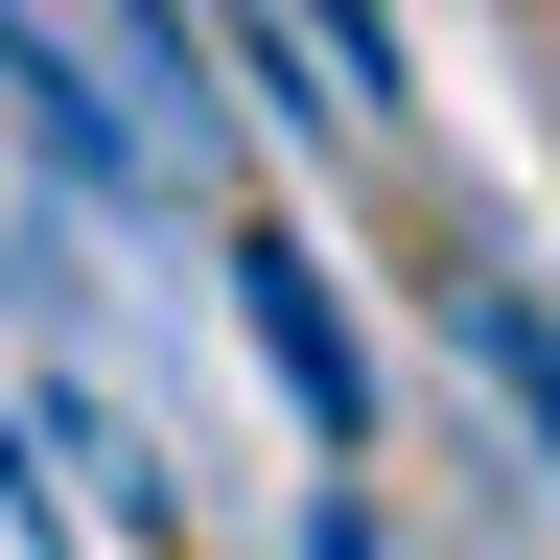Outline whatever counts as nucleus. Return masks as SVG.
Listing matches in <instances>:
<instances>
[{"label": "nucleus", "mask_w": 560, "mask_h": 560, "mask_svg": "<svg viewBox=\"0 0 560 560\" xmlns=\"http://www.w3.org/2000/svg\"><path fill=\"white\" fill-rule=\"evenodd\" d=\"M257 24L327 70V117H397V0H257Z\"/></svg>", "instance_id": "nucleus-2"}, {"label": "nucleus", "mask_w": 560, "mask_h": 560, "mask_svg": "<svg viewBox=\"0 0 560 560\" xmlns=\"http://www.w3.org/2000/svg\"><path fill=\"white\" fill-rule=\"evenodd\" d=\"M0 514H47V490H24V444H0Z\"/></svg>", "instance_id": "nucleus-5"}, {"label": "nucleus", "mask_w": 560, "mask_h": 560, "mask_svg": "<svg viewBox=\"0 0 560 560\" xmlns=\"http://www.w3.org/2000/svg\"><path fill=\"white\" fill-rule=\"evenodd\" d=\"M467 350H490V397H514V420H537V444H560V327L514 304V280H467Z\"/></svg>", "instance_id": "nucleus-3"}, {"label": "nucleus", "mask_w": 560, "mask_h": 560, "mask_svg": "<svg viewBox=\"0 0 560 560\" xmlns=\"http://www.w3.org/2000/svg\"><path fill=\"white\" fill-rule=\"evenodd\" d=\"M234 304H257V350H280V397H304V444H374V350L327 327V257H304V234H234Z\"/></svg>", "instance_id": "nucleus-1"}, {"label": "nucleus", "mask_w": 560, "mask_h": 560, "mask_svg": "<svg viewBox=\"0 0 560 560\" xmlns=\"http://www.w3.org/2000/svg\"><path fill=\"white\" fill-rule=\"evenodd\" d=\"M304 560H397V537H374V514H327V537H304Z\"/></svg>", "instance_id": "nucleus-4"}]
</instances>
